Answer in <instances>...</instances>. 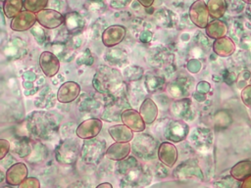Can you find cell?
Wrapping results in <instances>:
<instances>
[{
    "label": "cell",
    "instance_id": "obj_17",
    "mask_svg": "<svg viewBox=\"0 0 251 188\" xmlns=\"http://www.w3.org/2000/svg\"><path fill=\"white\" fill-rule=\"evenodd\" d=\"M159 161L168 167H173L177 160V150L173 142L165 141L158 148Z\"/></svg>",
    "mask_w": 251,
    "mask_h": 188
},
{
    "label": "cell",
    "instance_id": "obj_11",
    "mask_svg": "<svg viewBox=\"0 0 251 188\" xmlns=\"http://www.w3.org/2000/svg\"><path fill=\"white\" fill-rule=\"evenodd\" d=\"M103 127L102 120L99 118H88L83 120L75 129V134L80 139H89L96 137Z\"/></svg>",
    "mask_w": 251,
    "mask_h": 188
},
{
    "label": "cell",
    "instance_id": "obj_12",
    "mask_svg": "<svg viewBox=\"0 0 251 188\" xmlns=\"http://www.w3.org/2000/svg\"><path fill=\"white\" fill-rule=\"evenodd\" d=\"M126 34V29L125 26L119 24L110 25L102 33V43L108 48L114 47L124 40Z\"/></svg>",
    "mask_w": 251,
    "mask_h": 188
},
{
    "label": "cell",
    "instance_id": "obj_38",
    "mask_svg": "<svg viewBox=\"0 0 251 188\" xmlns=\"http://www.w3.org/2000/svg\"><path fill=\"white\" fill-rule=\"evenodd\" d=\"M110 2V6L115 8V9H122L126 7L131 0H109Z\"/></svg>",
    "mask_w": 251,
    "mask_h": 188
},
{
    "label": "cell",
    "instance_id": "obj_29",
    "mask_svg": "<svg viewBox=\"0 0 251 188\" xmlns=\"http://www.w3.org/2000/svg\"><path fill=\"white\" fill-rule=\"evenodd\" d=\"M65 24L70 31H77L83 27L84 20L78 13L72 12L65 17Z\"/></svg>",
    "mask_w": 251,
    "mask_h": 188
},
{
    "label": "cell",
    "instance_id": "obj_13",
    "mask_svg": "<svg viewBox=\"0 0 251 188\" xmlns=\"http://www.w3.org/2000/svg\"><path fill=\"white\" fill-rule=\"evenodd\" d=\"M36 22L37 19L35 13L24 10L12 19L10 27L12 30L15 31H25L31 28Z\"/></svg>",
    "mask_w": 251,
    "mask_h": 188
},
{
    "label": "cell",
    "instance_id": "obj_18",
    "mask_svg": "<svg viewBox=\"0 0 251 188\" xmlns=\"http://www.w3.org/2000/svg\"><path fill=\"white\" fill-rule=\"evenodd\" d=\"M80 93V86L78 83L75 81H67L63 83L58 92H57V100L60 103H71L75 101Z\"/></svg>",
    "mask_w": 251,
    "mask_h": 188
},
{
    "label": "cell",
    "instance_id": "obj_36",
    "mask_svg": "<svg viewBox=\"0 0 251 188\" xmlns=\"http://www.w3.org/2000/svg\"><path fill=\"white\" fill-rule=\"evenodd\" d=\"M251 80V73L248 70H243L239 75L237 79V84L238 87H245L247 84V81Z\"/></svg>",
    "mask_w": 251,
    "mask_h": 188
},
{
    "label": "cell",
    "instance_id": "obj_43",
    "mask_svg": "<svg viewBox=\"0 0 251 188\" xmlns=\"http://www.w3.org/2000/svg\"><path fill=\"white\" fill-rule=\"evenodd\" d=\"M245 3H247V4H251V0H243Z\"/></svg>",
    "mask_w": 251,
    "mask_h": 188
},
{
    "label": "cell",
    "instance_id": "obj_32",
    "mask_svg": "<svg viewBox=\"0 0 251 188\" xmlns=\"http://www.w3.org/2000/svg\"><path fill=\"white\" fill-rule=\"evenodd\" d=\"M133 70V66L131 67H128L125 70V79L126 78L127 80H137L141 77L142 73H143V70L139 67H137V69L135 70V71H132Z\"/></svg>",
    "mask_w": 251,
    "mask_h": 188
},
{
    "label": "cell",
    "instance_id": "obj_40",
    "mask_svg": "<svg viewBox=\"0 0 251 188\" xmlns=\"http://www.w3.org/2000/svg\"><path fill=\"white\" fill-rule=\"evenodd\" d=\"M242 188H251V175H249L247 178L243 180V183L241 184Z\"/></svg>",
    "mask_w": 251,
    "mask_h": 188
},
{
    "label": "cell",
    "instance_id": "obj_9",
    "mask_svg": "<svg viewBox=\"0 0 251 188\" xmlns=\"http://www.w3.org/2000/svg\"><path fill=\"white\" fill-rule=\"evenodd\" d=\"M209 11L204 0H196L189 8V18L191 22L200 28H205L209 24Z\"/></svg>",
    "mask_w": 251,
    "mask_h": 188
},
{
    "label": "cell",
    "instance_id": "obj_1",
    "mask_svg": "<svg viewBox=\"0 0 251 188\" xmlns=\"http://www.w3.org/2000/svg\"><path fill=\"white\" fill-rule=\"evenodd\" d=\"M123 76L119 70L105 66L97 69L93 86L98 92L116 96L123 89Z\"/></svg>",
    "mask_w": 251,
    "mask_h": 188
},
{
    "label": "cell",
    "instance_id": "obj_3",
    "mask_svg": "<svg viewBox=\"0 0 251 188\" xmlns=\"http://www.w3.org/2000/svg\"><path fill=\"white\" fill-rule=\"evenodd\" d=\"M56 126V121L46 112H34L27 119V128L33 135L45 138Z\"/></svg>",
    "mask_w": 251,
    "mask_h": 188
},
{
    "label": "cell",
    "instance_id": "obj_35",
    "mask_svg": "<svg viewBox=\"0 0 251 188\" xmlns=\"http://www.w3.org/2000/svg\"><path fill=\"white\" fill-rule=\"evenodd\" d=\"M241 100L243 104L251 108V85H246L241 91Z\"/></svg>",
    "mask_w": 251,
    "mask_h": 188
},
{
    "label": "cell",
    "instance_id": "obj_7",
    "mask_svg": "<svg viewBox=\"0 0 251 188\" xmlns=\"http://www.w3.org/2000/svg\"><path fill=\"white\" fill-rule=\"evenodd\" d=\"M174 175L178 180H191V179H199L200 181L203 179L202 170L196 160L190 159L183 163H181L175 170Z\"/></svg>",
    "mask_w": 251,
    "mask_h": 188
},
{
    "label": "cell",
    "instance_id": "obj_24",
    "mask_svg": "<svg viewBox=\"0 0 251 188\" xmlns=\"http://www.w3.org/2000/svg\"><path fill=\"white\" fill-rule=\"evenodd\" d=\"M205 29H206V34L213 39L221 38L225 36L227 32L226 24L218 19L209 23L205 27Z\"/></svg>",
    "mask_w": 251,
    "mask_h": 188
},
{
    "label": "cell",
    "instance_id": "obj_10",
    "mask_svg": "<svg viewBox=\"0 0 251 188\" xmlns=\"http://www.w3.org/2000/svg\"><path fill=\"white\" fill-rule=\"evenodd\" d=\"M37 23L48 29L59 27L65 24V17L58 11L53 9H43L36 13Z\"/></svg>",
    "mask_w": 251,
    "mask_h": 188
},
{
    "label": "cell",
    "instance_id": "obj_25",
    "mask_svg": "<svg viewBox=\"0 0 251 188\" xmlns=\"http://www.w3.org/2000/svg\"><path fill=\"white\" fill-rule=\"evenodd\" d=\"M123 103L124 102L114 101L112 104H110L103 113L102 119L105 121H116L118 119H121V115L126 109L123 106Z\"/></svg>",
    "mask_w": 251,
    "mask_h": 188
},
{
    "label": "cell",
    "instance_id": "obj_14",
    "mask_svg": "<svg viewBox=\"0 0 251 188\" xmlns=\"http://www.w3.org/2000/svg\"><path fill=\"white\" fill-rule=\"evenodd\" d=\"M121 120L123 123L127 125L133 132H143L145 130V121L143 120L141 115L136 110L131 108H126L123 111L121 115Z\"/></svg>",
    "mask_w": 251,
    "mask_h": 188
},
{
    "label": "cell",
    "instance_id": "obj_6",
    "mask_svg": "<svg viewBox=\"0 0 251 188\" xmlns=\"http://www.w3.org/2000/svg\"><path fill=\"white\" fill-rule=\"evenodd\" d=\"M189 133V127L181 119L170 120L164 129V137L167 141L178 143L186 139Z\"/></svg>",
    "mask_w": 251,
    "mask_h": 188
},
{
    "label": "cell",
    "instance_id": "obj_41",
    "mask_svg": "<svg viewBox=\"0 0 251 188\" xmlns=\"http://www.w3.org/2000/svg\"><path fill=\"white\" fill-rule=\"evenodd\" d=\"M101 187H107V188H112V184H110V183H107V182H104V183H101V184L97 185V188H101Z\"/></svg>",
    "mask_w": 251,
    "mask_h": 188
},
{
    "label": "cell",
    "instance_id": "obj_22",
    "mask_svg": "<svg viewBox=\"0 0 251 188\" xmlns=\"http://www.w3.org/2000/svg\"><path fill=\"white\" fill-rule=\"evenodd\" d=\"M213 50L218 56L227 57L232 55L235 51V44L230 38L223 36L214 41Z\"/></svg>",
    "mask_w": 251,
    "mask_h": 188
},
{
    "label": "cell",
    "instance_id": "obj_16",
    "mask_svg": "<svg viewBox=\"0 0 251 188\" xmlns=\"http://www.w3.org/2000/svg\"><path fill=\"white\" fill-rule=\"evenodd\" d=\"M39 66L46 76L52 77L59 71L60 62L56 55L49 51H44L39 57Z\"/></svg>",
    "mask_w": 251,
    "mask_h": 188
},
{
    "label": "cell",
    "instance_id": "obj_31",
    "mask_svg": "<svg viewBox=\"0 0 251 188\" xmlns=\"http://www.w3.org/2000/svg\"><path fill=\"white\" fill-rule=\"evenodd\" d=\"M48 3L49 0H24V9L36 14L45 9Z\"/></svg>",
    "mask_w": 251,
    "mask_h": 188
},
{
    "label": "cell",
    "instance_id": "obj_20",
    "mask_svg": "<svg viewBox=\"0 0 251 188\" xmlns=\"http://www.w3.org/2000/svg\"><path fill=\"white\" fill-rule=\"evenodd\" d=\"M108 133L116 142H130L133 138V131L125 123L110 126Z\"/></svg>",
    "mask_w": 251,
    "mask_h": 188
},
{
    "label": "cell",
    "instance_id": "obj_4",
    "mask_svg": "<svg viewBox=\"0 0 251 188\" xmlns=\"http://www.w3.org/2000/svg\"><path fill=\"white\" fill-rule=\"evenodd\" d=\"M106 141L102 138L84 139L80 149V157L85 164H96L106 154Z\"/></svg>",
    "mask_w": 251,
    "mask_h": 188
},
{
    "label": "cell",
    "instance_id": "obj_30",
    "mask_svg": "<svg viewBox=\"0 0 251 188\" xmlns=\"http://www.w3.org/2000/svg\"><path fill=\"white\" fill-rule=\"evenodd\" d=\"M136 164H138V162L135 156H127L126 159L119 161V164L117 165V171L120 174L125 175L129 169L134 167Z\"/></svg>",
    "mask_w": 251,
    "mask_h": 188
},
{
    "label": "cell",
    "instance_id": "obj_44",
    "mask_svg": "<svg viewBox=\"0 0 251 188\" xmlns=\"http://www.w3.org/2000/svg\"><path fill=\"white\" fill-rule=\"evenodd\" d=\"M250 81H251V80H250Z\"/></svg>",
    "mask_w": 251,
    "mask_h": 188
},
{
    "label": "cell",
    "instance_id": "obj_19",
    "mask_svg": "<svg viewBox=\"0 0 251 188\" xmlns=\"http://www.w3.org/2000/svg\"><path fill=\"white\" fill-rule=\"evenodd\" d=\"M131 152L130 142H116L110 145L106 150V158L112 161H122L126 159Z\"/></svg>",
    "mask_w": 251,
    "mask_h": 188
},
{
    "label": "cell",
    "instance_id": "obj_27",
    "mask_svg": "<svg viewBox=\"0 0 251 188\" xmlns=\"http://www.w3.org/2000/svg\"><path fill=\"white\" fill-rule=\"evenodd\" d=\"M24 1L23 0H4L3 2V13L7 18H14L20 12L23 11Z\"/></svg>",
    "mask_w": 251,
    "mask_h": 188
},
{
    "label": "cell",
    "instance_id": "obj_2",
    "mask_svg": "<svg viewBox=\"0 0 251 188\" xmlns=\"http://www.w3.org/2000/svg\"><path fill=\"white\" fill-rule=\"evenodd\" d=\"M131 152L133 156L150 161L158 157V141L148 133H139L131 140Z\"/></svg>",
    "mask_w": 251,
    "mask_h": 188
},
{
    "label": "cell",
    "instance_id": "obj_42",
    "mask_svg": "<svg viewBox=\"0 0 251 188\" xmlns=\"http://www.w3.org/2000/svg\"><path fill=\"white\" fill-rule=\"evenodd\" d=\"M246 12V16L251 20V4H249V6L245 9Z\"/></svg>",
    "mask_w": 251,
    "mask_h": 188
},
{
    "label": "cell",
    "instance_id": "obj_28",
    "mask_svg": "<svg viewBox=\"0 0 251 188\" xmlns=\"http://www.w3.org/2000/svg\"><path fill=\"white\" fill-rule=\"evenodd\" d=\"M189 107H190V100L187 98L181 99V100L176 101L172 104L171 113L174 117L180 119L187 115V113L189 111Z\"/></svg>",
    "mask_w": 251,
    "mask_h": 188
},
{
    "label": "cell",
    "instance_id": "obj_8",
    "mask_svg": "<svg viewBox=\"0 0 251 188\" xmlns=\"http://www.w3.org/2000/svg\"><path fill=\"white\" fill-rule=\"evenodd\" d=\"M121 186L134 187L146 185L151 180V175L148 171H145L143 167L138 164L131 169H129L125 175H123Z\"/></svg>",
    "mask_w": 251,
    "mask_h": 188
},
{
    "label": "cell",
    "instance_id": "obj_33",
    "mask_svg": "<svg viewBox=\"0 0 251 188\" xmlns=\"http://www.w3.org/2000/svg\"><path fill=\"white\" fill-rule=\"evenodd\" d=\"M163 84V79L161 77H156V76H152V77H147L146 79V85L148 90L154 91L156 88L161 87V85Z\"/></svg>",
    "mask_w": 251,
    "mask_h": 188
},
{
    "label": "cell",
    "instance_id": "obj_34",
    "mask_svg": "<svg viewBox=\"0 0 251 188\" xmlns=\"http://www.w3.org/2000/svg\"><path fill=\"white\" fill-rule=\"evenodd\" d=\"M20 188H39L40 182L35 177H26L20 185Z\"/></svg>",
    "mask_w": 251,
    "mask_h": 188
},
{
    "label": "cell",
    "instance_id": "obj_39",
    "mask_svg": "<svg viewBox=\"0 0 251 188\" xmlns=\"http://www.w3.org/2000/svg\"><path fill=\"white\" fill-rule=\"evenodd\" d=\"M140 5H142L145 8H149L153 5L154 0H136Z\"/></svg>",
    "mask_w": 251,
    "mask_h": 188
},
{
    "label": "cell",
    "instance_id": "obj_5",
    "mask_svg": "<svg viewBox=\"0 0 251 188\" xmlns=\"http://www.w3.org/2000/svg\"><path fill=\"white\" fill-rule=\"evenodd\" d=\"M79 154V147L75 139L62 141L56 149V160L63 164H74Z\"/></svg>",
    "mask_w": 251,
    "mask_h": 188
},
{
    "label": "cell",
    "instance_id": "obj_37",
    "mask_svg": "<svg viewBox=\"0 0 251 188\" xmlns=\"http://www.w3.org/2000/svg\"><path fill=\"white\" fill-rule=\"evenodd\" d=\"M10 150V143L6 139H0V159H4Z\"/></svg>",
    "mask_w": 251,
    "mask_h": 188
},
{
    "label": "cell",
    "instance_id": "obj_23",
    "mask_svg": "<svg viewBox=\"0 0 251 188\" xmlns=\"http://www.w3.org/2000/svg\"><path fill=\"white\" fill-rule=\"evenodd\" d=\"M230 175L238 181H243L251 175V161H241L230 168Z\"/></svg>",
    "mask_w": 251,
    "mask_h": 188
},
{
    "label": "cell",
    "instance_id": "obj_15",
    "mask_svg": "<svg viewBox=\"0 0 251 188\" xmlns=\"http://www.w3.org/2000/svg\"><path fill=\"white\" fill-rule=\"evenodd\" d=\"M27 177V167L24 163L13 164L6 171L5 179L11 186H19Z\"/></svg>",
    "mask_w": 251,
    "mask_h": 188
},
{
    "label": "cell",
    "instance_id": "obj_26",
    "mask_svg": "<svg viewBox=\"0 0 251 188\" xmlns=\"http://www.w3.org/2000/svg\"><path fill=\"white\" fill-rule=\"evenodd\" d=\"M210 17L213 19L222 18L227 9L226 0H209L207 3Z\"/></svg>",
    "mask_w": 251,
    "mask_h": 188
},
{
    "label": "cell",
    "instance_id": "obj_21",
    "mask_svg": "<svg viewBox=\"0 0 251 188\" xmlns=\"http://www.w3.org/2000/svg\"><path fill=\"white\" fill-rule=\"evenodd\" d=\"M139 113L145 123L151 124L156 120L158 117V107L152 99L146 98L140 105Z\"/></svg>",
    "mask_w": 251,
    "mask_h": 188
}]
</instances>
